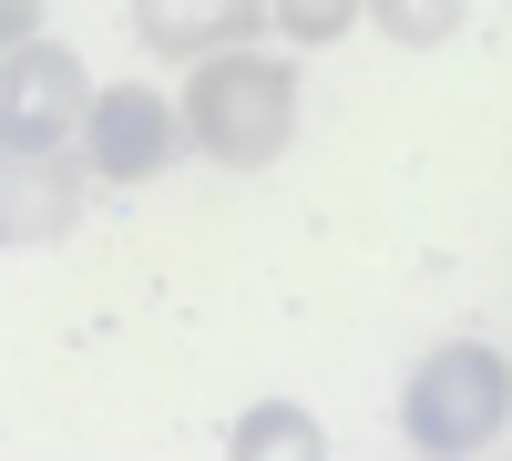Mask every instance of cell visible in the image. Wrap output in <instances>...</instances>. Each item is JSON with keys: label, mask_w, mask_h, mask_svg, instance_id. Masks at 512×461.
Wrapping results in <instances>:
<instances>
[{"label": "cell", "mask_w": 512, "mask_h": 461, "mask_svg": "<svg viewBox=\"0 0 512 461\" xmlns=\"http://www.w3.org/2000/svg\"><path fill=\"white\" fill-rule=\"evenodd\" d=\"M185 134L216 164H277L287 134H297V72L287 62H256V52L205 62L195 93H185Z\"/></svg>", "instance_id": "obj_1"}, {"label": "cell", "mask_w": 512, "mask_h": 461, "mask_svg": "<svg viewBox=\"0 0 512 461\" xmlns=\"http://www.w3.org/2000/svg\"><path fill=\"white\" fill-rule=\"evenodd\" d=\"M502 421H512V369H502L492 349H472V339L441 349V359L410 380V400H400L410 451H482Z\"/></svg>", "instance_id": "obj_2"}, {"label": "cell", "mask_w": 512, "mask_h": 461, "mask_svg": "<svg viewBox=\"0 0 512 461\" xmlns=\"http://www.w3.org/2000/svg\"><path fill=\"white\" fill-rule=\"evenodd\" d=\"M164 154H175V113H164V93H144V82L93 93V175L103 185H144Z\"/></svg>", "instance_id": "obj_3"}, {"label": "cell", "mask_w": 512, "mask_h": 461, "mask_svg": "<svg viewBox=\"0 0 512 461\" xmlns=\"http://www.w3.org/2000/svg\"><path fill=\"white\" fill-rule=\"evenodd\" d=\"M82 103H93V93H82L72 52H52V41H21V52H11V154H52V134Z\"/></svg>", "instance_id": "obj_4"}, {"label": "cell", "mask_w": 512, "mask_h": 461, "mask_svg": "<svg viewBox=\"0 0 512 461\" xmlns=\"http://www.w3.org/2000/svg\"><path fill=\"white\" fill-rule=\"evenodd\" d=\"M134 21L164 62H195L216 52V41H246L256 21H267V0H134Z\"/></svg>", "instance_id": "obj_5"}, {"label": "cell", "mask_w": 512, "mask_h": 461, "mask_svg": "<svg viewBox=\"0 0 512 461\" xmlns=\"http://www.w3.org/2000/svg\"><path fill=\"white\" fill-rule=\"evenodd\" d=\"M72 175H62V164L52 154H21V205H11V236H31V226H62L72 216V195H62Z\"/></svg>", "instance_id": "obj_6"}, {"label": "cell", "mask_w": 512, "mask_h": 461, "mask_svg": "<svg viewBox=\"0 0 512 461\" xmlns=\"http://www.w3.org/2000/svg\"><path fill=\"white\" fill-rule=\"evenodd\" d=\"M236 451H297V461H308V451H328V441H318V421H308V410L267 400V410H246V421H236Z\"/></svg>", "instance_id": "obj_7"}, {"label": "cell", "mask_w": 512, "mask_h": 461, "mask_svg": "<svg viewBox=\"0 0 512 461\" xmlns=\"http://www.w3.org/2000/svg\"><path fill=\"white\" fill-rule=\"evenodd\" d=\"M379 21H390L400 41H451L461 31V0H369Z\"/></svg>", "instance_id": "obj_8"}, {"label": "cell", "mask_w": 512, "mask_h": 461, "mask_svg": "<svg viewBox=\"0 0 512 461\" xmlns=\"http://www.w3.org/2000/svg\"><path fill=\"white\" fill-rule=\"evenodd\" d=\"M359 21V0H277V31L287 41H338Z\"/></svg>", "instance_id": "obj_9"}]
</instances>
